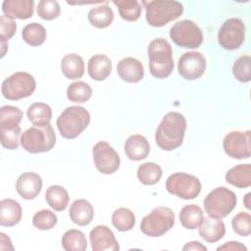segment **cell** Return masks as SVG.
Masks as SVG:
<instances>
[{
  "instance_id": "cell-10",
  "label": "cell",
  "mask_w": 251,
  "mask_h": 251,
  "mask_svg": "<svg viewBox=\"0 0 251 251\" xmlns=\"http://www.w3.org/2000/svg\"><path fill=\"white\" fill-rule=\"evenodd\" d=\"M170 37L177 46L188 49L198 48L203 41L202 30L189 20L176 23L170 29Z\"/></svg>"
},
{
  "instance_id": "cell-7",
  "label": "cell",
  "mask_w": 251,
  "mask_h": 251,
  "mask_svg": "<svg viewBox=\"0 0 251 251\" xmlns=\"http://www.w3.org/2000/svg\"><path fill=\"white\" fill-rule=\"evenodd\" d=\"M175 213L166 206L154 208L140 224V230L147 236L159 237L169 231L175 225Z\"/></svg>"
},
{
  "instance_id": "cell-26",
  "label": "cell",
  "mask_w": 251,
  "mask_h": 251,
  "mask_svg": "<svg viewBox=\"0 0 251 251\" xmlns=\"http://www.w3.org/2000/svg\"><path fill=\"white\" fill-rule=\"evenodd\" d=\"M204 219L202 209L194 204L185 205L179 212V222L186 229H195Z\"/></svg>"
},
{
  "instance_id": "cell-35",
  "label": "cell",
  "mask_w": 251,
  "mask_h": 251,
  "mask_svg": "<svg viewBox=\"0 0 251 251\" xmlns=\"http://www.w3.org/2000/svg\"><path fill=\"white\" fill-rule=\"evenodd\" d=\"M118 7L122 19L127 22H135L141 15V5L136 0H118L113 1Z\"/></svg>"
},
{
  "instance_id": "cell-12",
  "label": "cell",
  "mask_w": 251,
  "mask_h": 251,
  "mask_svg": "<svg viewBox=\"0 0 251 251\" xmlns=\"http://www.w3.org/2000/svg\"><path fill=\"white\" fill-rule=\"evenodd\" d=\"M94 165L104 175L114 174L120 167L121 159L117 151L106 141H98L92 148Z\"/></svg>"
},
{
  "instance_id": "cell-24",
  "label": "cell",
  "mask_w": 251,
  "mask_h": 251,
  "mask_svg": "<svg viewBox=\"0 0 251 251\" xmlns=\"http://www.w3.org/2000/svg\"><path fill=\"white\" fill-rule=\"evenodd\" d=\"M226 181L238 187L246 188L251 185V166L250 164H239L229 169L226 176Z\"/></svg>"
},
{
  "instance_id": "cell-16",
  "label": "cell",
  "mask_w": 251,
  "mask_h": 251,
  "mask_svg": "<svg viewBox=\"0 0 251 251\" xmlns=\"http://www.w3.org/2000/svg\"><path fill=\"white\" fill-rule=\"evenodd\" d=\"M41 188L42 178L33 172L24 173L17 178L16 190L24 199H34L40 193Z\"/></svg>"
},
{
  "instance_id": "cell-34",
  "label": "cell",
  "mask_w": 251,
  "mask_h": 251,
  "mask_svg": "<svg viewBox=\"0 0 251 251\" xmlns=\"http://www.w3.org/2000/svg\"><path fill=\"white\" fill-rule=\"evenodd\" d=\"M23 118L21 109L15 106H2L0 108V128H14L19 126Z\"/></svg>"
},
{
  "instance_id": "cell-38",
  "label": "cell",
  "mask_w": 251,
  "mask_h": 251,
  "mask_svg": "<svg viewBox=\"0 0 251 251\" xmlns=\"http://www.w3.org/2000/svg\"><path fill=\"white\" fill-rule=\"evenodd\" d=\"M58 223V218L51 210L43 209L36 212L32 218V225L40 230H48L53 228Z\"/></svg>"
},
{
  "instance_id": "cell-45",
  "label": "cell",
  "mask_w": 251,
  "mask_h": 251,
  "mask_svg": "<svg viewBox=\"0 0 251 251\" xmlns=\"http://www.w3.org/2000/svg\"><path fill=\"white\" fill-rule=\"evenodd\" d=\"M1 47H2L1 58H3L5 56V53H6V50H7V42L6 41H1Z\"/></svg>"
},
{
  "instance_id": "cell-20",
  "label": "cell",
  "mask_w": 251,
  "mask_h": 251,
  "mask_svg": "<svg viewBox=\"0 0 251 251\" xmlns=\"http://www.w3.org/2000/svg\"><path fill=\"white\" fill-rule=\"evenodd\" d=\"M124 149L128 159L132 161H140L148 156L150 152V144L143 135L133 134L128 136L126 140Z\"/></svg>"
},
{
  "instance_id": "cell-21",
  "label": "cell",
  "mask_w": 251,
  "mask_h": 251,
  "mask_svg": "<svg viewBox=\"0 0 251 251\" xmlns=\"http://www.w3.org/2000/svg\"><path fill=\"white\" fill-rule=\"evenodd\" d=\"M71 220L79 226H85L91 223L94 217V210L89 201L85 199L75 200L69 210Z\"/></svg>"
},
{
  "instance_id": "cell-17",
  "label": "cell",
  "mask_w": 251,
  "mask_h": 251,
  "mask_svg": "<svg viewBox=\"0 0 251 251\" xmlns=\"http://www.w3.org/2000/svg\"><path fill=\"white\" fill-rule=\"evenodd\" d=\"M117 73L124 81L128 83H136L144 76V67L137 59L126 57L118 63Z\"/></svg>"
},
{
  "instance_id": "cell-11",
  "label": "cell",
  "mask_w": 251,
  "mask_h": 251,
  "mask_svg": "<svg viewBox=\"0 0 251 251\" xmlns=\"http://www.w3.org/2000/svg\"><path fill=\"white\" fill-rule=\"evenodd\" d=\"M245 39V25L238 18L226 20L219 29L218 42L226 50L238 49Z\"/></svg>"
},
{
  "instance_id": "cell-5",
  "label": "cell",
  "mask_w": 251,
  "mask_h": 251,
  "mask_svg": "<svg viewBox=\"0 0 251 251\" xmlns=\"http://www.w3.org/2000/svg\"><path fill=\"white\" fill-rule=\"evenodd\" d=\"M146 10L147 23L155 27H160L177 19L183 13V6L177 1H143Z\"/></svg>"
},
{
  "instance_id": "cell-25",
  "label": "cell",
  "mask_w": 251,
  "mask_h": 251,
  "mask_svg": "<svg viewBox=\"0 0 251 251\" xmlns=\"http://www.w3.org/2000/svg\"><path fill=\"white\" fill-rule=\"evenodd\" d=\"M61 71L69 79L80 78L84 74L83 59L75 53L67 54L61 60Z\"/></svg>"
},
{
  "instance_id": "cell-14",
  "label": "cell",
  "mask_w": 251,
  "mask_h": 251,
  "mask_svg": "<svg viewBox=\"0 0 251 251\" xmlns=\"http://www.w3.org/2000/svg\"><path fill=\"white\" fill-rule=\"evenodd\" d=\"M177 71L184 79L195 80L205 73L206 59L200 52H185L178 59Z\"/></svg>"
},
{
  "instance_id": "cell-42",
  "label": "cell",
  "mask_w": 251,
  "mask_h": 251,
  "mask_svg": "<svg viewBox=\"0 0 251 251\" xmlns=\"http://www.w3.org/2000/svg\"><path fill=\"white\" fill-rule=\"evenodd\" d=\"M17 29V25L13 19L3 15L0 17V38L1 41H8L13 37Z\"/></svg>"
},
{
  "instance_id": "cell-6",
  "label": "cell",
  "mask_w": 251,
  "mask_h": 251,
  "mask_svg": "<svg viewBox=\"0 0 251 251\" xmlns=\"http://www.w3.org/2000/svg\"><path fill=\"white\" fill-rule=\"evenodd\" d=\"M237 203L236 195L226 187L213 189L204 199V209L209 217L223 219L229 215Z\"/></svg>"
},
{
  "instance_id": "cell-33",
  "label": "cell",
  "mask_w": 251,
  "mask_h": 251,
  "mask_svg": "<svg viewBox=\"0 0 251 251\" xmlns=\"http://www.w3.org/2000/svg\"><path fill=\"white\" fill-rule=\"evenodd\" d=\"M112 224L119 231H128L135 225V216L127 208H118L112 214Z\"/></svg>"
},
{
  "instance_id": "cell-37",
  "label": "cell",
  "mask_w": 251,
  "mask_h": 251,
  "mask_svg": "<svg viewBox=\"0 0 251 251\" xmlns=\"http://www.w3.org/2000/svg\"><path fill=\"white\" fill-rule=\"evenodd\" d=\"M232 74L240 82H248L251 79V58L243 55L235 60L232 66Z\"/></svg>"
},
{
  "instance_id": "cell-43",
  "label": "cell",
  "mask_w": 251,
  "mask_h": 251,
  "mask_svg": "<svg viewBox=\"0 0 251 251\" xmlns=\"http://www.w3.org/2000/svg\"><path fill=\"white\" fill-rule=\"evenodd\" d=\"M218 251L220 250H230V251H246L247 248L246 246H244L242 243L238 242V241H228L226 242L225 244H223L222 246H219L217 248Z\"/></svg>"
},
{
  "instance_id": "cell-31",
  "label": "cell",
  "mask_w": 251,
  "mask_h": 251,
  "mask_svg": "<svg viewBox=\"0 0 251 251\" xmlns=\"http://www.w3.org/2000/svg\"><path fill=\"white\" fill-rule=\"evenodd\" d=\"M162 175L161 167L153 162L143 163L137 169V177L144 185L156 184L161 179Z\"/></svg>"
},
{
  "instance_id": "cell-1",
  "label": "cell",
  "mask_w": 251,
  "mask_h": 251,
  "mask_svg": "<svg viewBox=\"0 0 251 251\" xmlns=\"http://www.w3.org/2000/svg\"><path fill=\"white\" fill-rule=\"evenodd\" d=\"M186 120L178 112H169L159 124L156 133V144L165 151H172L178 148L184 138Z\"/></svg>"
},
{
  "instance_id": "cell-23",
  "label": "cell",
  "mask_w": 251,
  "mask_h": 251,
  "mask_svg": "<svg viewBox=\"0 0 251 251\" xmlns=\"http://www.w3.org/2000/svg\"><path fill=\"white\" fill-rule=\"evenodd\" d=\"M87 71L89 76L97 81L106 79L112 72V62L104 54H96L88 60Z\"/></svg>"
},
{
  "instance_id": "cell-46",
  "label": "cell",
  "mask_w": 251,
  "mask_h": 251,
  "mask_svg": "<svg viewBox=\"0 0 251 251\" xmlns=\"http://www.w3.org/2000/svg\"><path fill=\"white\" fill-rule=\"evenodd\" d=\"M250 195H251V193H247L246 195H245V197H244V204H245V207L247 208V209H250V201H249V198H250Z\"/></svg>"
},
{
  "instance_id": "cell-32",
  "label": "cell",
  "mask_w": 251,
  "mask_h": 251,
  "mask_svg": "<svg viewBox=\"0 0 251 251\" xmlns=\"http://www.w3.org/2000/svg\"><path fill=\"white\" fill-rule=\"evenodd\" d=\"M22 37L25 43L30 46H39L46 39V29L38 23H31L26 25L23 31Z\"/></svg>"
},
{
  "instance_id": "cell-19",
  "label": "cell",
  "mask_w": 251,
  "mask_h": 251,
  "mask_svg": "<svg viewBox=\"0 0 251 251\" xmlns=\"http://www.w3.org/2000/svg\"><path fill=\"white\" fill-rule=\"evenodd\" d=\"M33 0H5L2 3V11L11 19L26 20L33 15Z\"/></svg>"
},
{
  "instance_id": "cell-28",
  "label": "cell",
  "mask_w": 251,
  "mask_h": 251,
  "mask_svg": "<svg viewBox=\"0 0 251 251\" xmlns=\"http://www.w3.org/2000/svg\"><path fill=\"white\" fill-rule=\"evenodd\" d=\"M26 117L34 126H45L50 124L52 119V109L46 103L35 102L27 108Z\"/></svg>"
},
{
  "instance_id": "cell-18",
  "label": "cell",
  "mask_w": 251,
  "mask_h": 251,
  "mask_svg": "<svg viewBox=\"0 0 251 251\" xmlns=\"http://www.w3.org/2000/svg\"><path fill=\"white\" fill-rule=\"evenodd\" d=\"M198 232L202 239L207 242L215 243L222 239L226 233V226L221 219L212 217L204 218L198 226Z\"/></svg>"
},
{
  "instance_id": "cell-29",
  "label": "cell",
  "mask_w": 251,
  "mask_h": 251,
  "mask_svg": "<svg viewBox=\"0 0 251 251\" xmlns=\"http://www.w3.org/2000/svg\"><path fill=\"white\" fill-rule=\"evenodd\" d=\"M45 199L48 205L55 211H64L70 200L68 191L61 185H51L45 192Z\"/></svg>"
},
{
  "instance_id": "cell-3",
  "label": "cell",
  "mask_w": 251,
  "mask_h": 251,
  "mask_svg": "<svg viewBox=\"0 0 251 251\" xmlns=\"http://www.w3.org/2000/svg\"><path fill=\"white\" fill-rule=\"evenodd\" d=\"M89 123V112L81 106L67 107L56 121L59 132L67 139L77 137L88 126Z\"/></svg>"
},
{
  "instance_id": "cell-8",
  "label": "cell",
  "mask_w": 251,
  "mask_h": 251,
  "mask_svg": "<svg viewBox=\"0 0 251 251\" xmlns=\"http://www.w3.org/2000/svg\"><path fill=\"white\" fill-rule=\"evenodd\" d=\"M36 87L34 77L25 72H17L5 78L1 85V92L8 100H20L30 96Z\"/></svg>"
},
{
  "instance_id": "cell-22",
  "label": "cell",
  "mask_w": 251,
  "mask_h": 251,
  "mask_svg": "<svg viewBox=\"0 0 251 251\" xmlns=\"http://www.w3.org/2000/svg\"><path fill=\"white\" fill-rule=\"evenodd\" d=\"M22 207L14 199L6 198L0 201V225L2 226H13L22 219Z\"/></svg>"
},
{
  "instance_id": "cell-41",
  "label": "cell",
  "mask_w": 251,
  "mask_h": 251,
  "mask_svg": "<svg viewBox=\"0 0 251 251\" xmlns=\"http://www.w3.org/2000/svg\"><path fill=\"white\" fill-rule=\"evenodd\" d=\"M20 134H21L20 126L14 128H7V129L0 128L2 146L9 150L17 149L19 146V141H21L19 140Z\"/></svg>"
},
{
  "instance_id": "cell-13",
  "label": "cell",
  "mask_w": 251,
  "mask_h": 251,
  "mask_svg": "<svg viewBox=\"0 0 251 251\" xmlns=\"http://www.w3.org/2000/svg\"><path fill=\"white\" fill-rule=\"evenodd\" d=\"M251 131H230L223 140V148L233 159H248L251 154Z\"/></svg>"
},
{
  "instance_id": "cell-44",
  "label": "cell",
  "mask_w": 251,
  "mask_h": 251,
  "mask_svg": "<svg viewBox=\"0 0 251 251\" xmlns=\"http://www.w3.org/2000/svg\"><path fill=\"white\" fill-rule=\"evenodd\" d=\"M183 251L186 250H196V251H207V247L204 246L203 244H201L199 241H190L187 242L183 247H182Z\"/></svg>"
},
{
  "instance_id": "cell-4",
  "label": "cell",
  "mask_w": 251,
  "mask_h": 251,
  "mask_svg": "<svg viewBox=\"0 0 251 251\" xmlns=\"http://www.w3.org/2000/svg\"><path fill=\"white\" fill-rule=\"evenodd\" d=\"M20 140L25 151L37 154L50 151L56 143V135L50 124L33 126L22 133Z\"/></svg>"
},
{
  "instance_id": "cell-30",
  "label": "cell",
  "mask_w": 251,
  "mask_h": 251,
  "mask_svg": "<svg viewBox=\"0 0 251 251\" xmlns=\"http://www.w3.org/2000/svg\"><path fill=\"white\" fill-rule=\"evenodd\" d=\"M61 243L66 251H84L87 248V240L84 233L78 229H69L62 236Z\"/></svg>"
},
{
  "instance_id": "cell-2",
  "label": "cell",
  "mask_w": 251,
  "mask_h": 251,
  "mask_svg": "<svg viewBox=\"0 0 251 251\" xmlns=\"http://www.w3.org/2000/svg\"><path fill=\"white\" fill-rule=\"evenodd\" d=\"M149 59V70L156 78L168 77L174 70V59L172 46L164 38L153 39L147 48Z\"/></svg>"
},
{
  "instance_id": "cell-40",
  "label": "cell",
  "mask_w": 251,
  "mask_h": 251,
  "mask_svg": "<svg viewBox=\"0 0 251 251\" xmlns=\"http://www.w3.org/2000/svg\"><path fill=\"white\" fill-rule=\"evenodd\" d=\"M233 231L239 236H248L251 233V216L247 212H239L231 220Z\"/></svg>"
},
{
  "instance_id": "cell-15",
  "label": "cell",
  "mask_w": 251,
  "mask_h": 251,
  "mask_svg": "<svg viewBox=\"0 0 251 251\" xmlns=\"http://www.w3.org/2000/svg\"><path fill=\"white\" fill-rule=\"evenodd\" d=\"M93 251H119L120 245L113 231L104 225L96 226L89 233Z\"/></svg>"
},
{
  "instance_id": "cell-27",
  "label": "cell",
  "mask_w": 251,
  "mask_h": 251,
  "mask_svg": "<svg viewBox=\"0 0 251 251\" xmlns=\"http://www.w3.org/2000/svg\"><path fill=\"white\" fill-rule=\"evenodd\" d=\"M87 19L90 25L94 27L105 28L112 24L114 20V13L110 6L104 4L90 9L87 15Z\"/></svg>"
},
{
  "instance_id": "cell-36",
  "label": "cell",
  "mask_w": 251,
  "mask_h": 251,
  "mask_svg": "<svg viewBox=\"0 0 251 251\" xmlns=\"http://www.w3.org/2000/svg\"><path fill=\"white\" fill-rule=\"evenodd\" d=\"M92 88L84 81H75L67 88V97L74 103H84L90 99Z\"/></svg>"
},
{
  "instance_id": "cell-9",
  "label": "cell",
  "mask_w": 251,
  "mask_h": 251,
  "mask_svg": "<svg viewBox=\"0 0 251 251\" xmlns=\"http://www.w3.org/2000/svg\"><path fill=\"white\" fill-rule=\"evenodd\" d=\"M166 188L169 193L179 198L190 200L196 198L201 191L200 180L186 173H175L166 180Z\"/></svg>"
},
{
  "instance_id": "cell-39",
  "label": "cell",
  "mask_w": 251,
  "mask_h": 251,
  "mask_svg": "<svg viewBox=\"0 0 251 251\" xmlns=\"http://www.w3.org/2000/svg\"><path fill=\"white\" fill-rule=\"evenodd\" d=\"M37 15L46 21H52L61 13L60 5L55 0H41L37 5Z\"/></svg>"
}]
</instances>
